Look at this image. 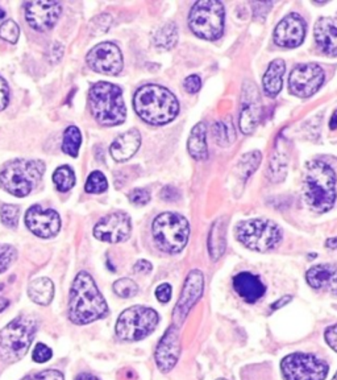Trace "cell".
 <instances>
[{
    "instance_id": "6da1fadb",
    "label": "cell",
    "mask_w": 337,
    "mask_h": 380,
    "mask_svg": "<svg viewBox=\"0 0 337 380\" xmlns=\"http://www.w3.org/2000/svg\"><path fill=\"white\" fill-rule=\"evenodd\" d=\"M109 315V305L101 296L94 278L87 272H79L74 278L70 301L69 317L75 325L92 324Z\"/></svg>"
},
{
    "instance_id": "7a4b0ae2",
    "label": "cell",
    "mask_w": 337,
    "mask_h": 380,
    "mask_svg": "<svg viewBox=\"0 0 337 380\" xmlns=\"http://www.w3.org/2000/svg\"><path fill=\"white\" fill-rule=\"evenodd\" d=\"M133 104L143 121L155 126L173 121L179 112V104L174 94L160 85H145L140 87Z\"/></svg>"
},
{
    "instance_id": "3957f363",
    "label": "cell",
    "mask_w": 337,
    "mask_h": 380,
    "mask_svg": "<svg viewBox=\"0 0 337 380\" xmlns=\"http://www.w3.org/2000/svg\"><path fill=\"white\" fill-rule=\"evenodd\" d=\"M306 202L314 212L326 213L336 201V175L324 161H310L306 167Z\"/></svg>"
},
{
    "instance_id": "277c9868",
    "label": "cell",
    "mask_w": 337,
    "mask_h": 380,
    "mask_svg": "<svg viewBox=\"0 0 337 380\" xmlns=\"http://www.w3.org/2000/svg\"><path fill=\"white\" fill-rule=\"evenodd\" d=\"M89 104L92 116L103 126H118L127 118L123 92L116 85L110 82L94 85L89 93Z\"/></svg>"
},
{
    "instance_id": "5b68a950",
    "label": "cell",
    "mask_w": 337,
    "mask_h": 380,
    "mask_svg": "<svg viewBox=\"0 0 337 380\" xmlns=\"http://www.w3.org/2000/svg\"><path fill=\"white\" fill-rule=\"evenodd\" d=\"M37 324L35 318L20 315L0 330V359L15 363L26 357L35 340Z\"/></svg>"
},
{
    "instance_id": "8992f818",
    "label": "cell",
    "mask_w": 337,
    "mask_h": 380,
    "mask_svg": "<svg viewBox=\"0 0 337 380\" xmlns=\"http://www.w3.org/2000/svg\"><path fill=\"white\" fill-rule=\"evenodd\" d=\"M44 172L45 164L41 160L18 158L0 172V185L11 195L26 197L38 185Z\"/></svg>"
},
{
    "instance_id": "52a82bcc",
    "label": "cell",
    "mask_w": 337,
    "mask_h": 380,
    "mask_svg": "<svg viewBox=\"0 0 337 380\" xmlns=\"http://www.w3.org/2000/svg\"><path fill=\"white\" fill-rule=\"evenodd\" d=\"M153 238L158 249L167 254H178L189 241L190 227L181 214H160L152 226Z\"/></svg>"
},
{
    "instance_id": "ba28073f",
    "label": "cell",
    "mask_w": 337,
    "mask_h": 380,
    "mask_svg": "<svg viewBox=\"0 0 337 380\" xmlns=\"http://www.w3.org/2000/svg\"><path fill=\"white\" fill-rule=\"evenodd\" d=\"M160 317L146 306H132L126 309L116 322V335L121 341L135 342L144 340L155 332Z\"/></svg>"
},
{
    "instance_id": "9c48e42d",
    "label": "cell",
    "mask_w": 337,
    "mask_h": 380,
    "mask_svg": "<svg viewBox=\"0 0 337 380\" xmlns=\"http://www.w3.org/2000/svg\"><path fill=\"white\" fill-rule=\"evenodd\" d=\"M192 32L204 40H218L224 31V7L216 0H201L189 16Z\"/></svg>"
},
{
    "instance_id": "30bf717a",
    "label": "cell",
    "mask_w": 337,
    "mask_h": 380,
    "mask_svg": "<svg viewBox=\"0 0 337 380\" xmlns=\"http://www.w3.org/2000/svg\"><path fill=\"white\" fill-rule=\"evenodd\" d=\"M236 238L250 250L266 252L278 246L282 239V232L272 221L250 219L237 224Z\"/></svg>"
},
{
    "instance_id": "8fae6325",
    "label": "cell",
    "mask_w": 337,
    "mask_h": 380,
    "mask_svg": "<svg viewBox=\"0 0 337 380\" xmlns=\"http://www.w3.org/2000/svg\"><path fill=\"white\" fill-rule=\"evenodd\" d=\"M281 370L286 380H324L328 364L312 354L295 352L283 359Z\"/></svg>"
},
{
    "instance_id": "7c38bea8",
    "label": "cell",
    "mask_w": 337,
    "mask_h": 380,
    "mask_svg": "<svg viewBox=\"0 0 337 380\" xmlns=\"http://www.w3.org/2000/svg\"><path fill=\"white\" fill-rule=\"evenodd\" d=\"M324 82V72L316 64L297 66L289 78V89L294 95L309 98L319 92Z\"/></svg>"
},
{
    "instance_id": "4fadbf2b",
    "label": "cell",
    "mask_w": 337,
    "mask_h": 380,
    "mask_svg": "<svg viewBox=\"0 0 337 380\" xmlns=\"http://www.w3.org/2000/svg\"><path fill=\"white\" fill-rule=\"evenodd\" d=\"M87 65L94 72L106 75H116L123 69V55L114 43H101L87 55Z\"/></svg>"
},
{
    "instance_id": "5bb4252c",
    "label": "cell",
    "mask_w": 337,
    "mask_h": 380,
    "mask_svg": "<svg viewBox=\"0 0 337 380\" xmlns=\"http://www.w3.org/2000/svg\"><path fill=\"white\" fill-rule=\"evenodd\" d=\"M62 7L58 1L40 0L26 3V19L28 24L38 32H48L53 29L60 19Z\"/></svg>"
},
{
    "instance_id": "9a60e30c",
    "label": "cell",
    "mask_w": 337,
    "mask_h": 380,
    "mask_svg": "<svg viewBox=\"0 0 337 380\" xmlns=\"http://www.w3.org/2000/svg\"><path fill=\"white\" fill-rule=\"evenodd\" d=\"M131 218L126 213H112L101 218L94 227V237L106 243L127 241L131 235Z\"/></svg>"
},
{
    "instance_id": "2e32d148",
    "label": "cell",
    "mask_w": 337,
    "mask_h": 380,
    "mask_svg": "<svg viewBox=\"0 0 337 380\" xmlns=\"http://www.w3.org/2000/svg\"><path fill=\"white\" fill-rule=\"evenodd\" d=\"M27 227L40 238H52L61 229V218L52 209H44L40 205L29 207L26 214Z\"/></svg>"
},
{
    "instance_id": "e0dca14e",
    "label": "cell",
    "mask_w": 337,
    "mask_h": 380,
    "mask_svg": "<svg viewBox=\"0 0 337 380\" xmlns=\"http://www.w3.org/2000/svg\"><path fill=\"white\" fill-rule=\"evenodd\" d=\"M204 288V278L203 273L198 269H194L186 278L184 287L182 289V295L179 297L177 306L174 309V318L178 322H182L192 310V306L198 303V300L203 295Z\"/></svg>"
},
{
    "instance_id": "ac0fdd59",
    "label": "cell",
    "mask_w": 337,
    "mask_h": 380,
    "mask_svg": "<svg viewBox=\"0 0 337 380\" xmlns=\"http://www.w3.org/2000/svg\"><path fill=\"white\" fill-rule=\"evenodd\" d=\"M181 355V340L177 326L172 325L155 349V363L162 372H169L174 369Z\"/></svg>"
},
{
    "instance_id": "d6986e66",
    "label": "cell",
    "mask_w": 337,
    "mask_h": 380,
    "mask_svg": "<svg viewBox=\"0 0 337 380\" xmlns=\"http://www.w3.org/2000/svg\"><path fill=\"white\" fill-rule=\"evenodd\" d=\"M306 36V23L298 13H290L274 31V41L283 48H297L301 45Z\"/></svg>"
},
{
    "instance_id": "ffe728a7",
    "label": "cell",
    "mask_w": 337,
    "mask_h": 380,
    "mask_svg": "<svg viewBox=\"0 0 337 380\" xmlns=\"http://www.w3.org/2000/svg\"><path fill=\"white\" fill-rule=\"evenodd\" d=\"M307 283L315 289L331 292L337 296V266L333 264H318L309 269Z\"/></svg>"
},
{
    "instance_id": "44dd1931",
    "label": "cell",
    "mask_w": 337,
    "mask_h": 380,
    "mask_svg": "<svg viewBox=\"0 0 337 380\" xmlns=\"http://www.w3.org/2000/svg\"><path fill=\"white\" fill-rule=\"evenodd\" d=\"M233 287L238 293V296L250 304L258 301L261 297L264 296L265 291H266L260 278L250 272H241L235 276Z\"/></svg>"
},
{
    "instance_id": "7402d4cb",
    "label": "cell",
    "mask_w": 337,
    "mask_h": 380,
    "mask_svg": "<svg viewBox=\"0 0 337 380\" xmlns=\"http://www.w3.org/2000/svg\"><path fill=\"white\" fill-rule=\"evenodd\" d=\"M141 144V135L138 131L129 130L121 135H118L114 143L111 144V156L115 158L118 163L127 161L132 158L140 148Z\"/></svg>"
},
{
    "instance_id": "603a6c76",
    "label": "cell",
    "mask_w": 337,
    "mask_h": 380,
    "mask_svg": "<svg viewBox=\"0 0 337 380\" xmlns=\"http://www.w3.org/2000/svg\"><path fill=\"white\" fill-rule=\"evenodd\" d=\"M315 38L318 45L329 56H337V19L323 18L315 24Z\"/></svg>"
},
{
    "instance_id": "cb8c5ba5",
    "label": "cell",
    "mask_w": 337,
    "mask_h": 380,
    "mask_svg": "<svg viewBox=\"0 0 337 380\" xmlns=\"http://www.w3.org/2000/svg\"><path fill=\"white\" fill-rule=\"evenodd\" d=\"M224 218H219L216 222L212 224L210 237H209V251H210L211 259L214 261L219 260L227 249V223L224 222Z\"/></svg>"
},
{
    "instance_id": "d4e9b609",
    "label": "cell",
    "mask_w": 337,
    "mask_h": 380,
    "mask_svg": "<svg viewBox=\"0 0 337 380\" xmlns=\"http://www.w3.org/2000/svg\"><path fill=\"white\" fill-rule=\"evenodd\" d=\"M286 65L283 60H274L264 75V90L266 95L275 97L282 90L283 75Z\"/></svg>"
},
{
    "instance_id": "484cf974",
    "label": "cell",
    "mask_w": 337,
    "mask_h": 380,
    "mask_svg": "<svg viewBox=\"0 0 337 380\" xmlns=\"http://www.w3.org/2000/svg\"><path fill=\"white\" fill-rule=\"evenodd\" d=\"M28 295L38 305H49L55 296V286L50 278H36L29 284Z\"/></svg>"
},
{
    "instance_id": "4316f807",
    "label": "cell",
    "mask_w": 337,
    "mask_h": 380,
    "mask_svg": "<svg viewBox=\"0 0 337 380\" xmlns=\"http://www.w3.org/2000/svg\"><path fill=\"white\" fill-rule=\"evenodd\" d=\"M187 148L195 160H204L209 156L207 151V139H206V126L203 123H198L190 134Z\"/></svg>"
},
{
    "instance_id": "83f0119b",
    "label": "cell",
    "mask_w": 337,
    "mask_h": 380,
    "mask_svg": "<svg viewBox=\"0 0 337 380\" xmlns=\"http://www.w3.org/2000/svg\"><path fill=\"white\" fill-rule=\"evenodd\" d=\"M260 115H261V112L257 102L249 101L244 104L240 114V121H238V126H240V130L243 131V134L248 135L255 131L257 123L260 121Z\"/></svg>"
},
{
    "instance_id": "f1b7e54d",
    "label": "cell",
    "mask_w": 337,
    "mask_h": 380,
    "mask_svg": "<svg viewBox=\"0 0 337 380\" xmlns=\"http://www.w3.org/2000/svg\"><path fill=\"white\" fill-rule=\"evenodd\" d=\"M178 41V29L174 23L165 24L155 35V44L162 49H172Z\"/></svg>"
},
{
    "instance_id": "f546056e",
    "label": "cell",
    "mask_w": 337,
    "mask_h": 380,
    "mask_svg": "<svg viewBox=\"0 0 337 380\" xmlns=\"http://www.w3.org/2000/svg\"><path fill=\"white\" fill-rule=\"evenodd\" d=\"M81 143H82V135H81V131L78 130V127L75 126L67 127L65 131L64 140H62V151L65 153L72 158H77Z\"/></svg>"
},
{
    "instance_id": "4dcf8cb0",
    "label": "cell",
    "mask_w": 337,
    "mask_h": 380,
    "mask_svg": "<svg viewBox=\"0 0 337 380\" xmlns=\"http://www.w3.org/2000/svg\"><path fill=\"white\" fill-rule=\"evenodd\" d=\"M53 183L60 192H67L75 185V175L69 165H62L55 169L53 173Z\"/></svg>"
},
{
    "instance_id": "1f68e13d",
    "label": "cell",
    "mask_w": 337,
    "mask_h": 380,
    "mask_svg": "<svg viewBox=\"0 0 337 380\" xmlns=\"http://www.w3.org/2000/svg\"><path fill=\"white\" fill-rule=\"evenodd\" d=\"M212 134L215 141L220 146H229L235 140V127L231 119L228 121H218L212 126Z\"/></svg>"
},
{
    "instance_id": "d6a6232c",
    "label": "cell",
    "mask_w": 337,
    "mask_h": 380,
    "mask_svg": "<svg viewBox=\"0 0 337 380\" xmlns=\"http://www.w3.org/2000/svg\"><path fill=\"white\" fill-rule=\"evenodd\" d=\"M261 153L258 151H253V152H249L248 155H244L240 163H238V172L241 173L243 178H249L255 172L257 167L260 165L261 163Z\"/></svg>"
},
{
    "instance_id": "836d02e7",
    "label": "cell",
    "mask_w": 337,
    "mask_h": 380,
    "mask_svg": "<svg viewBox=\"0 0 337 380\" xmlns=\"http://www.w3.org/2000/svg\"><path fill=\"white\" fill-rule=\"evenodd\" d=\"M107 188H109V183L106 176L99 170H95L87 178L84 190L90 195H101L107 190Z\"/></svg>"
},
{
    "instance_id": "e575fe53",
    "label": "cell",
    "mask_w": 337,
    "mask_h": 380,
    "mask_svg": "<svg viewBox=\"0 0 337 380\" xmlns=\"http://www.w3.org/2000/svg\"><path fill=\"white\" fill-rule=\"evenodd\" d=\"M20 209L16 205H3L0 209V219L9 229H16L18 224Z\"/></svg>"
},
{
    "instance_id": "d590c367",
    "label": "cell",
    "mask_w": 337,
    "mask_h": 380,
    "mask_svg": "<svg viewBox=\"0 0 337 380\" xmlns=\"http://www.w3.org/2000/svg\"><path fill=\"white\" fill-rule=\"evenodd\" d=\"M114 292L118 297L131 298V297L136 296L138 287H137L136 283L131 278H120L114 284Z\"/></svg>"
},
{
    "instance_id": "8d00e7d4",
    "label": "cell",
    "mask_w": 337,
    "mask_h": 380,
    "mask_svg": "<svg viewBox=\"0 0 337 380\" xmlns=\"http://www.w3.org/2000/svg\"><path fill=\"white\" fill-rule=\"evenodd\" d=\"M18 36H20V28L13 20H6L0 26V38L1 40L11 43V44H16Z\"/></svg>"
},
{
    "instance_id": "74e56055",
    "label": "cell",
    "mask_w": 337,
    "mask_h": 380,
    "mask_svg": "<svg viewBox=\"0 0 337 380\" xmlns=\"http://www.w3.org/2000/svg\"><path fill=\"white\" fill-rule=\"evenodd\" d=\"M18 258V251L9 244H0V275L15 263Z\"/></svg>"
},
{
    "instance_id": "f35d334b",
    "label": "cell",
    "mask_w": 337,
    "mask_h": 380,
    "mask_svg": "<svg viewBox=\"0 0 337 380\" xmlns=\"http://www.w3.org/2000/svg\"><path fill=\"white\" fill-rule=\"evenodd\" d=\"M111 19L110 15H99L96 16L95 19L92 20V36H99V35H103L104 32H107L111 26Z\"/></svg>"
},
{
    "instance_id": "ab89813d",
    "label": "cell",
    "mask_w": 337,
    "mask_h": 380,
    "mask_svg": "<svg viewBox=\"0 0 337 380\" xmlns=\"http://www.w3.org/2000/svg\"><path fill=\"white\" fill-rule=\"evenodd\" d=\"M280 170H282L283 175L286 173V160L282 158L280 152H275L270 163V176L273 178V181H280L282 178L280 175Z\"/></svg>"
},
{
    "instance_id": "60d3db41",
    "label": "cell",
    "mask_w": 337,
    "mask_h": 380,
    "mask_svg": "<svg viewBox=\"0 0 337 380\" xmlns=\"http://www.w3.org/2000/svg\"><path fill=\"white\" fill-rule=\"evenodd\" d=\"M53 357V352L49 346L44 343H38L32 352V359L36 363H45Z\"/></svg>"
},
{
    "instance_id": "b9f144b4",
    "label": "cell",
    "mask_w": 337,
    "mask_h": 380,
    "mask_svg": "<svg viewBox=\"0 0 337 380\" xmlns=\"http://www.w3.org/2000/svg\"><path fill=\"white\" fill-rule=\"evenodd\" d=\"M21 380H65L64 374L58 370H44Z\"/></svg>"
},
{
    "instance_id": "7bdbcfd3",
    "label": "cell",
    "mask_w": 337,
    "mask_h": 380,
    "mask_svg": "<svg viewBox=\"0 0 337 380\" xmlns=\"http://www.w3.org/2000/svg\"><path fill=\"white\" fill-rule=\"evenodd\" d=\"M129 200L133 205L144 206L150 201V195L149 192H146L145 189H135L129 193Z\"/></svg>"
},
{
    "instance_id": "ee69618b",
    "label": "cell",
    "mask_w": 337,
    "mask_h": 380,
    "mask_svg": "<svg viewBox=\"0 0 337 380\" xmlns=\"http://www.w3.org/2000/svg\"><path fill=\"white\" fill-rule=\"evenodd\" d=\"M155 297H157V300H158L160 303H162V304L169 303L170 298H172V286L167 284V283L158 286L157 289H155Z\"/></svg>"
},
{
    "instance_id": "f6af8a7d",
    "label": "cell",
    "mask_w": 337,
    "mask_h": 380,
    "mask_svg": "<svg viewBox=\"0 0 337 380\" xmlns=\"http://www.w3.org/2000/svg\"><path fill=\"white\" fill-rule=\"evenodd\" d=\"M183 86H184V89H186L187 93H198L201 86V78L195 75H189V77L184 80V85H183Z\"/></svg>"
},
{
    "instance_id": "bcb514c9",
    "label": "cell",
    "mask_w": 337,
    "mask_h": 380,
    "mask_svg": "<svg viewBox=\"0 0 337 380\" xmlns=\"http://www.w3.org/2000/svg\"><path fill=\"white\" fill-rule=\"evenodd\" d=\"M64 56V47L60 44V43H55L52 44L49 50H48V58L50 63H58L61 58Z\"/></svg>"
},
{
    "instance_id": "7dc6e473",
    "label": "cell",
    "mask_w": 337,
    "mask_h": 380,
    "mask_svg": "<svg viewBox=\"0 0 337 380\" xmlns=\"http://www.w3.org/2000/svg\"><path fill=\"white\" fill-rule=\"evenodd\" d=\"M9 102V87L7 82L0 77V112L4 110Z\"/></svg>"
},
{
    "instance_id": "c3c4849f",
    "label": "cell",
    "mask_w": 337,
    "mask_h": 380,
    "mask_svg": "<svg viewBox=\"0 0 337 380\" xmlns=\"http://www.w3.org/2000/svg\"><path fill=\"white\" fill-rule=\"evenodd\" d=\"M324 337H326V341L328 343L329 347H332L337 352V324L329 326L328 329L326 330Z\"/></svg>"
},
{
    "instance_id": "681fc988",
    "label": "cell",
    "mask_w": 337,
    "mask_h": 380,
    "mask_svg": "<svg viewBox=\"0 0 337 380\" xmlns=\"http://www.w3.org/2000/svg\"><path fill=\"white\" fill-rule=\"evenodd\" d=\"M152 264L148 260H138L135 264V272L137 273H149L152 271Z\"/></svg>"
},
{
    "instance_id": "f907efd6",
    "label": "cell",
    "mask_w": 337,
    "mask_h": 380,
    "mask_svg": "<svg viewBox=\"0 0 337 380\" xmlns=\"http://www.w3.org/2000/svg\"><path fill=\"white\" fill-rule=\"evenodd\" d=\"M292 300V296H283L281 300H278L277 303H274L273 305H272V309H273V310H277V309H280V308H283V306L287 305Z\"/></svg>"
},
{
    "instance_id": "816d5d0a",
    "label": "cell",
    "mask_w": 337,
    "mask_h": 380,
    "mask_svg": "<svg viewBox=\"0 0 337 380\" xmlns=\"http://www.w3.org/2000/svg\"><path fill=\"white\" fill-rule=\"evenodd\" d=\"M75 380H99L96 376H94L92 374H81L77 376Z\"/></svg>"
},
{
    "instance_id": "f5cc1de1",
    "label": "cell",
    "mask_w": 337,
    "mask_h": 380,
    "mask_svg": "<svg viewBox=\"0 0 337 380\" xmlns=\"http://www.w3.org/2000/svg\"><path fill=\"white\" fill-rule=\"evenodd\" d=\"M326 246H327L328 249H332V250H336L337 237H335V238H331V239H328V241H327V243H326Z\"/></svg>"
},
{
    "instance_id": "db71d44e",
    "label": "cell",
    "mask_w": 337,
    "mask_h": 380,
    "mask_svg": "<svg viewBox=\"0 0 337 380\" xmlns=\"http://www.w3.org/2000/svg\"><path fill=\"white\" fill-rule=\"evenodd\" d=\"M329 127H331L332 130L337 129V110L336 112H333V115H332V118H331V121H329Z\"/></svg>"
},
{
    "instance_id": "11a10c76",
    "label": "cell",
    "mask_w": 337,
    "mask_h": 380,
    "mask_svg": "<svg viewBox=\"0 0 337 380\" xmlns=\"http://www.w3.org/2000/svg\"><path fill=\"white\" fill-rule=\"evenodd\" d=\"M9 300H6V298H3V297H0V312H3L7 306H9Z\"/></svg>"
},
{
    "instance_id": "9f6ffc18",
    "label": "cell",
    "mask_w": 337,
    "mask_h": 380,
    "mask_svg": "<svg viewBox=\"0 0 337 380\" xmlns=\"http://www.w3.org/2000/svg\"><path fill=\"white\" fill-rule=\"evenodd\" d=\"M4 15H6V12L0 9V19H3V18H4Z\"/></svg>"
},
{
    "instance_id": "6f0895ef",
    "label": "cell",
    "mask_w": 337,
    "mask_h": 380,
    "mask_svg": "<svg viewBox=\"0 0 337 380\" xmlns=\"http://www.w3.org/2000/svg\"><path fill=\"white\" fill-rule=\"evenodd\" d=\"M332 380H337V372H336V375H335V376H333V379Z\"/></svg>"
},
{
    "instance_id": "680465c9",
    "label": "cell",
    "mask_w": 337,
    "mask_h": 380,
    "mask_svg": "<svg viewBox=\"0 0 337 380\" xmlns=\"http://www.w3.org/2000/svg\"><path fill=\"white\" fill-rule=\"evenodd\" d=\"M218 380H226V379H218Z\"/></svg>"
}]
</instances>
